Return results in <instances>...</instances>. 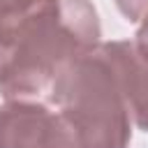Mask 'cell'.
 Instances as JSON below:
<instances>
[{
  "label": "cell",
  "instance_id": "cell-1",
  "mask_svg": "<svg viewBox=\"0 0 148 148\" xmlns=\"http://www.w3.org/2000/svg\"><path fill=\"white\" fill-rule=\"evenodd\" d=\"M99 46V18L90 0H30L0 18V95L30 97L58 72Z\"/></svg>",
  "mask_w": 148,
  "mask_h": 148
},
{
  "label": "cell",
  "instance_id": "cell-2",
  "mask_svg": "<svg viewBox=\"0 0 148 148\" xmlns=\"http://www.w3.org/2000/svg\"><path fill=\"white\" fill-rule=\"evenodd\" d=\"M49 97L69 125L79 148H127L132 118L113 67L99 46L65 65L49 86Z\"/></svg>",
  "mask_w": 148,
  "mask_h": 148
},
{
  "label": "cell",
  "instance_id": "cell-3",
  "mask_svg": "<svg viewBox=\"0 0 148 148\" xmlns=\"http://www.w3.org/2000/svg\"><path fill=\"white\" fill-rule=\"evenodd\" d=\"M0 148H79L58 109L28 97L0 104Z\"/></svg>",
  "mask_w": 148,
  "mask_h": 148
},
{
  "label": "cell",
  "instance_id": "cell-4",
  "mask_svg": "<svg viewBox=\"0 0 148 148\" xmlns=\"http://www.w3.org/2000/svg\"><path fill=\"white\" fill-rule=\"evenodd\" d=\"M99 49L113 67L132 123L148 132V49L134 39L104 42Z\"/></svg>",
  "mask_w": 148,
  "mask_h": 148
},
{
  "label": "cell",
  "instance_id": "cell-5",
  "mask_svg": "<svg viewBox=\"0 0 148 148\" xmlns=\"http://www.w3.org/2000/svg\"><path fill=\"white\" fill-rule=\"evenodd\" d=\"M116 7L130 23H136L148 16V0H116Z\"/></svg>",
  "mask_w": 148,
  "mask_h": 148
},
{
  "label": "cell",
  "instance_id": "cell-6",
  "mask_svg": "<svg viewBox=\"0 0 148 148\" xmlns=\"http://www.w3.org/2000/svg\"><path fill=\"white\" fill-rule=\"evenodd\" d=\"M28 2H30V0H0V18L14 14V12H18V9H23Z\"/></svg>",
  "mask_w": 148,
  "mask_h": 148
},
{
  "label": "cell",
  "instance_id": "cell-7",
  "mask_svg": "<svg viewBox=\"0 0 148 148\" xmlns=\"http://www.w3.org/2000/svg\"><path fill=\"white\" fill-rule=\"evenodd\" d=\"M134 42H136L139 46L148 49V16H143V18H141V25H139V30H136Z\"/></svg>",
  "mask_w": 148,
  "mask_h": 148
}]
</instances>
